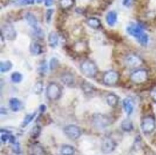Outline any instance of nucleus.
<instances>
[{"instance_id":"nucleus-1","label":"nucleus","mask_w":156,"mask_h":155,"mask_svg":"<svg viewBox=\"0 0 156 155\" xmlns=\"http://www.w3.org/2000/svg\"><path fill=\"white\" fill-rule=\"evenodd\" d=\"M127 32L129 35L135 37L142 46H146L148 44L149 36L140 24L131 23L127 27Z\"/></svg>"},{"instance_id":"nucleus-2","label":"nucleus","mask_w":156,"mask_h":155,"mask_svg":"<svg viewBox=\"0 0 156 155\" xmlns=\"http://www.w3.org/2000/svg\"><path fill=\"white\" fill-rule=\"evenodd\" d=\"M80 70L85 76L88 78H94L98 73V67L93 61L86 60L81 63Z\"/></svg>"},{"instance_id":"nucleus-3","label":"nucleus","mask_w":156,"mask_h":155,"mask_svg":"<svg viewBox=\"0 0 156 155\" xmlns=\"http://www.w3.org/2000/svg\"><path fill=\"white\" fill-rule=\"evenodd\" d=\"M92 123L96 129H103L109 126L112 123V119L105 114H97L93 116Z\"/></svg>"},{"instance_id":"nucleus-4","label":"nucleus","mask_w":156,"mask_h":155,"mask_svg":"<svg viewBox=\"0 0 156 155\" xmlns=\"http://www.w3.org/2000/svg\"><path fill=\"white\" fill-rule=\"evenodd\" d=\"M148 79V73L145 69H137L130 75V80L135 84H143Z\"/></svg>"},{"instance_id":"nucleus-5","label":"nucleus","mask_w":156,"mask_h":155,"mask_svg":"<svg viewBox=\"0 0 156 155\" xmlns=\"http://www.w3.org/2000/svg\"><path fill=\"white\" fill-rule=\"evenodd\" d=\"M61 96V88L55 83H49L46 88V96L49 100H58Z\"/></svg>"},{"instance_id":"nucleus-6","label":"nucleus","mask_w":156,"mask_h":155,"mask_svg":"<svg viewBox=\"0 0 156 155\" xmlns=\"http://www.w3.org/2000/svg\"><path fill=\"white\" fill-rule=\"evenodd\" d=\"M155 120L153 116H146L142 119L141 129L144 134H151L155 129Z\"/></svg>"},{"instance_id":"nucleus-7","label":"nucleus","mask_w":156,"mask_h":155,"mask_svg":"<svg viewBox=\"0 0 156 155\" xmlns=\"http://www.w3.org/2000/svg\"><path fill=\"white\" fill-rule=\"evenodd\" d=\"M119 79V74L117 71L111 70L106 72L103 75L102 81L106 85L112 86L117 84Z\"/></svg>"},{"instance_id":"nucleus-8","label":"nucleus","mask_w":156,"mask_h":155,"mask_svg":"<svg viewBox=\"0 0 156 155\" xmlns=\"http://www.w3.org/2000/svg\"><path fill=\"white\" fill-rule=\"evenodd\" d=\"M63 132L71 140H76L81 136V131L79 127L73 124L68 125L64 128Z\"/></svg>"},{"instance_id":"nucleus-9","label":"nucleus","mask_w":156,"mask_h":155,"mask_svg":"<svg viewBox=\"0 0 156 155\" xmlns=\"http://www.w3.org/2000/svg\"><path fill=\"white\" fill-rule=\"evenodd\" d=\"M125 64L129 68H136L143 64V60L135 54H129L125 58Z\"/></svg>"},{"instance_id":"nucleus-10","label":"nucleus","mask_w":156,"mask_h":155,"mask_svg":"<svg viewBox=\"0 0 156 155\" xmlns=\"http://www.w3.org/2000/svg\"><path fill=\"white\" fill-rule=\"evenodd\" d=\"M117 146L115 141L109 136H106L103 139L101 142V151L105 154H110L115 151Z\"/></svg>"},{"instance_id":"nucleus-11","label":"nucleus","mask_w":156,"mask_h":155,"mask_svg":"<svg viewBox=\"0 0 156 155\" xmlns=\"http://www.w3.org/2000/svg\"><path fill=\"white\" fill-rule=\"evenodd\" d=\"M2 36H4L8 40H14L17 37V33L13 26L10 24H6L2 27Z\"/></svg>"},{"instance_id":"nucleus-12","label":"nucleus","mask_w":156,"mask_h":155,"mask_svg":"<svg viewBox=\"0 0 156 155\" xmlns=\"http://www.w3.org/2000/svg\"><path fill=\"white\" fill-rule=\"evenodd\" d=\"M122 105L126 114H127L128 116L131 115L132 113L133 112L134 106H135V103H134V101L133 100V98H130V97L125 98L123 100Z\"/></svg>"},{"instance_id":"nucleus-13","label":"nucleus","mask_w":156,"mask_h":155,"mask_svg":"<svg viewBox=\"0 0 156 155\" xmlns=\"http://www.w3.org/2000/svg\"><path fill=\"white\" fill-rule=\"evenodd\" d=\"M30 52L33 55H39L43 53V47L39 43L34 41L30 45Z\"/></svg>"},{"instance_id":"nucleus-14","label":"nucleus","mask_w":156,"mask_h":155,"mask_svg":"<svg viewBox=\"0 0 156 155\" xmlns=\"http://www.w3.org/2000/svg\"><path fill=\"white\" fill-rule=\"evenodd\" d=\"M106 21L110 27L115 26L117 22V13L115 11L109 12L106 17Z\"/></svg>"},{"instance_id":"nucleus-15","label":"nucleus","mask_w":156,"mask_h":155,"mask_svg":"<svg viewBox=\"0 0 156 155\" xmlns=\"http://www.w3.org/2000/svg\"><path fill=\"white\" fill-rule=\"evenodd\" d=\"M61 80L64 84L66 85H68V86H71V85L74 84L75 82L74 77L70 73H63L61 78Z\"/></svg>"},{"instance_id":"nucleus-16","label":"nucleus","mask_w":156,"mask_h":155,"mask_svg":"<svg viewBox=\"0 0 156 155\" xmlns=\"http://www.w3.org/2000/svg\"><path fill=\"white\" fill-rule=\"evenodd\" d=\"M25 18L26 21H27V22L28 23V25L31 27H33V29L38 27V25H37V19L35 17V16L33 15V14L30 12H27L25 15Z\"/></svg>"},{"instance_id":"nucleus-17","label":"nucleus","mask_w":156,"mask_h":155,"mask_svg":"<svg viewBox=\"0 0 156 155\" xmlns=\"http://www.w3.org/2000/svg\"><path fill=\"white\" fill-rule=\"evenodd\" d=\"M59 37L55 32H51L48 35V44L49 46L55 48L58 45Z\"/></svg>"},{"instance_id":"nucleus-18","label":"nucleus","mask_w":156,"mask_h":155,"mask_svg":"<svg viewBox=\"0 0 156 155\" xmlns=\"http://www.w3.org/2000/svg\"><path fill=\"white\" fill-rule=\"evenodd\" d=\"M87 24L88 26L94 29H99L102 27L101 21L97 17H89V19H87Z\"/></svg>"},{"instance_id":"nucleus-19","label":"nucleus","mask_w":156,"mask_h":155,"mask_svg":"<svg viewBox=\"0 0 156 155\" xmlns=\"http://www.w3.org/2000/svg\"><path fill=\"white\" fill-rule=\"evenodd\" d=\"M107 102L109 106L115 108L119 103V97L115 93H109L107 97Z\"/></svg>"},{"instance_id":"nucleus-20","label":"nucleus","mask_w":156,"mask_h":155,"mask_svg":"<svg viewBox=\"0 0 156 155\" xmlns=\"http://www.w3.org/2000/svg\"><path fill=\"white\" fill-rule=\"evenodd\" d=\"M75 4V0H59V5L63 10H69Z\"/></svg>"},{"instance_id":"nucleus-21","label":"nucleus","mask_w":156,"mask_h":155,"mask_svg":"<svg viewBox=\"0 0 156 155\" xmlns=\"http://www.w3.org/2000/svg\"><path fill=\"white\" fill-rule=\"evenodd\" d=\"M30 150L32 155H45V152L43 148L41 146H40V145H32Z\"/></svg>"},{"instance_id":"nucleus-22","label":"nucleus","mask_w":156,"mask_h":155,"mask_svg":"<svg viewBox=\"0 0 156 155\" xmlns=\"http://www.w3.org/2000/svg\"><path fill=\"white\" fill-rule=\"evenodd\" d=\"M73 48L77 53H83L86 51V50L88 49V45L84 41H79L75 43Z\"/></svg>"},{"instance_id":"nucleus-23","label":"nucleus","mask_w":156,"mask_h":155,"mask_svg":"<svg viewBox=\"0 0 156 155\" xmlns=\"http://www.w3.org/2000/svg\"><path fill=\"white\" fill-rule=\"evenodd\" d=\"M9 106L12 111H18L21 107V102L17 98H12L9 100Z\"/></svg>"},{"instance_id":"nucleus-24","label":"nucleus","mask_w":156,"mask_h":155,"mask_svg":"<svg viewBox=\"0 0 156 155\" xmlns=\"http://www.w3.org/2000/svg\"><path fill=\"white\" fill-rule=\"evenodd\" d=\"M121 128L124 132H129L133 129V124L129 119H125L122 122Z\"/></svg>"},{"instance_id":"nucleus-25","label":"nucleus","mask_w":156,"mask_h":155,"mask_svg":"<svg viewBox=\"0 0 156 155\" xmlns=\"http://www.w3.org/2000/svg\"><path fill=\"white\" fill-rule=\"evenodd\" d=\"M61 153L62 155H74L75 149L71 145H63L61 147Z\"/></svg>"},{"instance_id":"nucleus-26","label":"nucleus","mask_w":156,"mask_h":155,"mask_svg":"<svg viewBox=\"0 0 156 155\" xmlns=\"http://www.w3.org/2000/svg\"><path fill=\"white\" fill-rule=\"evenodd\" d=\"M12 67V63L10 61H4L0 63V71L2 73H7Z\"/></svg>"},{"instance_id":"nucleus-27","label":"nucleus","mask_w":156,"mask_h":155,"mask_svg":"<svg viewBox=\"0 0 156 155\" xmlns=\"http://www.w3.org/2000/svg\"><path fill=\"white\" fill-rule=\"evenodd\" d=\"M81 88L86 94H91V93L94 92V90L93 85L91 83L87 82V81H83L81 85Z\"/></svg>"},{"instance_id":"nucleus-28","label":"nucleus","mask_w":156,"mask_h":155,"mask_svg":"<svg viewBox=\"0 0 156 155\" xmlns=\"http://www.w3.org/2000/svg\"><path fill=\"white\" fill-rule=\"evenodd\" d=\"M23 79V75L19 72H15L11 75V80L12 82L15 83H19L21 82Z\"/></svg>"},{"instance_id":"nucleus-29","label":"nucleus","mask_w":156,"mask_h":155,"mask_svg":"<svg viewBox=\"0 0 156 155\" xmlns=\"http://www.w3.org/2000/svg\"><path fill=\"white\" fill-rule=\"evenodd\" d=\"M43 91V84L41 81H38L35 83L34 85L33 91L35 92V94H41Z\"/></svg>"},{"instance_id":"nucleus-30","label":"nucleus","mask_w":156,"mask_h":155,"mask_svg":"<svg viewBox=\"0 0 156 155\" xmlns=\"http://www.w3.org/2000/svg\"><path fill=\"white\" fill-rule=\"evenodd\" d=\"M36 116V112H34L33 114H27V116H25V119H24L23 123V126H25L27 125H28L30 123L33 119L35 118Z\"/></svg>"},{"instance_id":"nucleus-31","label":"nucleus","mask_w":156,"mask_h":155,"mask_svg":"<svg viewBox=\"0 0 156 155\" xmlns=\"http://www.w3.org/2000/svg\"><path fill=\"white\" fill-rule=\"evenodd\" d=\"M34 34H35V37L39 40H43L45 37V34H44L43 30L39 27L36 29H34Z\"/></svg>"},{"instance_id":"nucleus-32","label":"nucleus","mask_w":156,"mask_h":155,"mask_svg":"<svg viewBox=\"0 0 156 155\" xmlns=\"http://www.w3.org/2000/svg\"><path fill=\"white\" fill-rule=\"evenodd\" d=\"M59 66V61L55 57H53L50 61V69L51 71H54Z\"/></svg>"},{"instance_id":"nucleus-33","label":"nucleus","mask_w":156,"mask_h":155,"mask_svg":"<svg viewBox=\"0 0 156 155\" xmlns=\"http://www.w3.org/2000/svg\"><path fill=\"white\" fill-rule=\"evenodd\" d=\"M41 128L39 126H35L33 127V129H32L31 132V136L33 138H37V137L39 136L40 134H41Z\"/></svg>"},{"instance_id":"nucleus-34","label":"nucleus","mask_w":156,"mask_h":155,"mask_svg":"<svg viewBox=\"0 0 156 155\" xmlns=\"http://www.w3.org/2000/svg\"><path fill=\"white\" fill-rule=\"evenodd\" d=\"M13 144V147H12L13 152L17 154H20L21 150H20V146L19 143L16 142L15 144Z\"/></svg>"},{"instance_id":"nucleus-35","label":"nucleus","mask_w":156,"mask_h":155,"mask_svg":"<svg viewBox=\"0 0 156 155\" xmlns=\"http://www.w3.org/2000/svg\"><path fill=\"white\" fill-rule=\"evenodd\" d=\"M54 10L53 9H48L46 12V22L47 23H49L51 20V17L52 15H53Z\"/></svg>"},{"instance_id":"nucleus-36","label":"nucleus","mask_w":156,"mask_h":155,"mask_svg":"<svg viewBox=\"0 0 156 155\" xmlns=\"http://www.w3.org/2000/svg\"><path fill=\"white\" fill-rule=\"evenodd\" d=\"M150 96L154 102L156 103V86L153 87L150 91Z\"/></svg>"},{"instance_id":"nucleus-37","label":"nucleus","mask_w":156,"mask_h":155,"mask_svg":"<svg viewBox=\"0 0 156 155\" xmlns=\"http://www.w3.org/2000/svg\"><path fill=\"white\" fill-rule=\"evenodd\" d=\"M39 71H40V72H41V73H43V74H45V73H46L47 65H46V63H45V61H44L43 63H41V66H40Z\"/></svg>"},{"instance_id":"nucleus-38","label":"nucleus","mask_w":156,"mask_h":155,"mask_svg":"<svg viewBox=\"0 0 156 155\" xmlns=\"http://www.w3.org/2000/svg\"><path fill=\"white\" fill-rule=\"evenodd\" d=\"M35 2V0H20V4L22 5H33Z\"/></svg>"},{"instance_id":"nucleus-39","label":"nucleus","mask_w":156,"mask_h":155,"mask_svg":"<svg viewBox=\"0 0 156 155\" xmlns=\"http://www.w3.org/2000/svg\"><path fill=\"white\" fill-rule=\"evenodd\" d=\"M9 137H10V135H9L8 134H5L2 135V136H1L2 142L4 143L7 142L8 140H9Z\"/></svg>"},{"instance_id":"nucleus-40","label":"nucleus","mask_w":156,"mask_h":155,"mask_svg":"<svg viewBox=\"0 0 156 155\" xmlns=\"http://www.w3.org/2000/svg\"><path fill=\"white\" fill-rule=\"evenodd\" d=\"M54 0H45V5L46 7H51L53 5Z\"/></svg>"},{"instance_id":"nucleus-41","label":"nucleus","mask_w":156,"mask_h":155,"mask_svg":"<svg viewBox=\"0 0 156 155\" xmlns=\"http://www.w3.org/2000/svg\"><path fill=\"white\" fill-rule=\"evenodd\" d=\"M131 0H123V5L126 7H129L131 5Z\"/></svg>"},{"instance_id":"nucleus-42","label":"nucleus","mask_w":156,"mask_h":155,"mask_svg":"<svg viewBox=\"0 0 156 155\" xmlns=\"http://www.w3.org/2000/svg\"><path fill=\"white\" fill-rule=\"evenodd\" d=\"M39 110L41 111V113H44L45 111V110H46V106L44 104H42L39 107Z\"/></svg>"},{"instance_id":"nucleus-43","label":"nucleus","mask_w":156,"mask_h":155,"mask_svg":"<svg viewBox=\"0 0 156 155\" xmlns=\"http://www.w3.org/2000/svg\"><path fill=\"white\" fill-rule=\"evenodd\" d=\"M36 1H37V2L38 3V4H41V3L43 2V0H36Z\"/></svg>"},{"instance_id":"nucleus-44","label":"nucleus","mask_w":156,"mask_h":155,"mask_svg":"<svg viewBox=\"0 0 156 155\" xmlns=\"http://www.w3.org/2000/svg\"><path fill=\"white\" fill-rule=\"evenodd\" d=\"M9 2H16L19 1V0H9Z\"/></svg>"}]
</instances>
